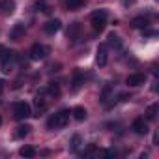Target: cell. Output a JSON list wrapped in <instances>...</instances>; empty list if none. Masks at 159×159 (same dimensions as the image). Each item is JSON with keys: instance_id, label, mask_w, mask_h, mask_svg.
Masks as SVG:
<instances>
[{"instance_id": "12", "label": "cell", "mask_w": 159, "mask_h": 159, "mask_svg": "<svg viewBox=\"0 0 159 159\" xmlns=\"http://www.w3.org/2000/svg\"><path fill=\"white\" fill-rule=\"evenodd\" d=\"M79 34H81V23H73V25H69V28H67V39L77 41Z\"/></svg>"}, {"instance_id": "24", "label": "cell", "mask_w": 159, "mask_h": 159, "mask_svg": "<svg viewBox=\"0 0 159 159\" xmlns=\"http://www.w3.org/2000/svg\"><path fill=\"white\" fill-rule=\"evenodd\" d=\"M36 8H38V10H41V11H47V13L51 11V10H49V6H47V0H36Z\"/></svg>"}, {"instance_id": "2", "label": "cell", "mask_w": 159, "mask_h": 159, "mask_svg": "<svg viewBox=\"0 0 159 159\" xmlns=\"http://www.w3.org/2000/svg\"><path fill=\"white\" fill-rule=\"evenodd\" d=\"M90 23H92V28L96 32H103L105 26H107V10H98L90 15Z\"/></svg>"}, {"instance_id": "25", "label": "cell", "mask_w": 159, "mask_h": 159, "mask_svg": "<svg viewBox=\"0 0 159 159\" xmlns=\"http://www.w3.org/2000/svg\"><path fill=\"white\" fill-rule=\"evenodd\" d=\"M79 144H81V137L75 135V137H73V140H71V152H75V150L79 148Z\"/></svg>"}, {"instance_id": "23", "label": "cell", "mask_w": 159, "mask_h": 159, "mask_svg": "<svg viewBox=\"0 0 159 159\" xmlns=\"http://www.w3.org/2000/svg\"><path fill=\"white\" fill-rule=\"evenodd\" d=\"M19 153H21L23 157H34V155H36V150H34L32 146H23V148L19 150Z\"/></svg>"}, {"instance_id": "5", "label": "cell", "mask_w": 159, "mask_h": 159, "mask_svg": "<svg viewBox=\"0 0 159 159\" xmlns=\"http://www.w3.org/2000/svg\"><path fill=\"white\" fill-rule=\"evenodd\" d=\"M47 54H49V47L41 45V43H34L28 51L30 60H43V58H47Z\"/></svg>"}, {"instance_id": "9", "label": "cell", "mask_w": 159, "mask_h": 159, "mask_svg": "<svg viewBox=\"0 0 159 159\" xmlns=\"http://www.w3.org/2000/svg\"><path fill=\"white\" fill-rule=\"evenodd\" d=\"M144 81H146L144 73H133L125 79V84L127 86H140V84H144Z\"/></svg>"}, {"instance_id": "16", "label": "cell", "mask_w": 159, "mask_h": 159, "mask_svg": "<svg viewBox=\"0 0 159 159\" xmlns=\"http://www.w3.org/2000/svg\"><path fill=\"white\" fill-rule=\"evenodd\" d=\"M96 155H101V152L98 150L96 144H88V146L83 150V157H96Z\"/></svg>"}, {"instance_id": "14", "label": "cell", "mask_w": 159, "mask_h": 159, "mask_svg": "<svg viewBox=\"0 0 159 159\" xmlns=\"http://www.w3.org/2000/svg\"><path fill=\"white\" fill-rule=\"evenodd\" d=\"M148 25H150V19L144 17V15H139V17H135V19L131 21V26H133V28H146Z\"/></svg>"}, {"instance_id": "28", "label": "cell", "mask_w": 159, "mask_h": 159, "mask_svg": "<svg viewBox=\"0 0 159 159\" xmlns=\"http://www.w3.org/2000/svg\"><path fill=\"white\" fill-rule=\"evenodd\" d=\"M0 125H2V118H0Z\"/></svg>"}, {"instance_id": "8", "label": "cell", "mask_w": 159, "mask_h": 159, "mask_svg": "<svg viewBox=\"0 0 159 159\" xmlns=\"http://www.w3.org/2000/svg\"><path fill=\"white\" fill-rule=\"evenodd\" d=\"M109 49H107V45L105 43H101L99 47H98V51H96V62H98V66H105L107 64V60H109Z\"/></svg>"}, {"instance_id": "1", "label": "cell", "mask_w": 159, "mask_h": 159, "mask_svg": "<svg viewBox=\"0 0 159 159\" xmlns=\"http://www.w3.org/2000/svg\"><path fill=\"white\" fill-rule=\"evenodd\" d=\"M69 116H71V111H69V109H62V111H58L56 114H52V116L47 120V127L52 129V131H54V129H62V127L67 125Z\"/></svg>"}, {"instance_id": "18", "label": "cell", "mask_w": 159, "mask_h": 159, "mask_svg": "<svg viewBox=\"0 0 159 159\" xmlns=\"http://www.w3.org/2000/svg\"><path fill=\"white\" fill-rule=\"evenodd\" d=\"M66 6H67L69 11H77V10H81L84 6V0H67Z\"/></svg>"}, {"instance_id": "11", "label": "cell", "mask_w": 159, "mask_h": 159, "mask_svg": "<svg viewBox=\"0 0 159 159\" xmlns=\"http://www.w3.org/2000/svg\"><path fill=\"white\" fill-rule=\"evenodd\" d=\"M23 36H25V25H23V23L13 25V28H11V32H10V38H11L13 41H19Z\"/></svg>"}, {"instance_id": "22", "label": "cell", "mask_w": 159, "mask_h": 159, "mask_svg": "<svg viewBox=\"0 0 159 159\" xmlns=\"http://www.w3.org/2000/svg\"><path fill=\"white\" fill-rule=\"evenodd\" d=\"M109 45L114 47V49H120V47H122V39L112 32V34H109Z\"/></svg>"}, {"instance_id": "27", "label": "cell", "mask_w": 159, "mask_h": 159, "mask_svg": "<svg viewBox=\"0 0 159 159\" xmlns=\"http://www.w3.org/2000/svg\"><path fill=\"white\" fill-rule=\"evenodd\" d=\"M2 92H4V81L0 79V96H2Z\"/></svg>"}, {"instance_id": "26", "label": "cell", "mask_w": 159, "mask_h": 159, "mask_svg": "<svg viewBox=\"0 0 159 159\" xmlns=\"http://www.w3.org/2000/svg\"><path fill=\"white\" fill-rule=\"evenodd\" d=\"M101 155H105V157H116V152L114 150H105V152H101Z\"/></svg>"}, {"instance_id": "13", "label": "cell", "mask_w": 159, "mask_h": 159, "mask_svg": "<svg viewBox=\"0 0 159 159\" xmlns=\"http://www.w3.org/2000/svg\"><path fill=\"white\" fill-rule=\"evenodd\" d=\"M0 10H2L4 15H11L15 11V2L13 0H2V2H0Z\"/></svg>"}, {"instance_id": "15", "label": "cell", "mask_w": 159, "mask_h": 159, "mask_svg": "<svg viewBox=\"0 0 159 159\" xmlns=\"http://www.w3.org/2000/svg\"><path fill=\"white\" fill-rule=\"evenodd\" d=\"M49 98H60V84L58 83H49V86L45 88Z\"/></svg>"}, {"instance_id": "3", "label": "cell", "mask_w": 159, "mask_h": 159, "mask_svg": "<svg viewBox=\"0 0 159 159\" xmlns=\"http://www.w3.org/2000/svg\"><path fill=\"white\" fill-rule=\"evenodd\" d=\"M17 52H13V51H2V54H0V62H2V71L4 73H10L11 71V67L15 66V62H17Z\"/></svg>"}, {"instance_id": "19", "label": "cell", "mask_w": 159, "mask_h": 159, "mask_svg": "<svg viewBox=\"0 0 159 159\" xmlns=\"http://www.w3.org/2000/svg\"><path fill=\"white\" fill-rule=\"evenodd\" d=\"M83 83H84V77H83L81 69H75L73 71V88H79Z\"/></svg>"}, {"instance_id": "4", "label": "cell", "mask_w": 159, "mask_h": 159, "mask_svg": "<svg viewBox=\"0 0 159 159\" xmlns=\"http://www.w3.org/2000/svg\"><path fill=\"white\" fill-rule=\"evenodd\" d=\"M13 116H15L17 120H26V118H30V116H32V109H30V105H28L26 101H19V103H15V107H13Z\"/></svg>"}, {"instance_id": "20", "label": "cell", "mask_w": 159, "mask_h": 159, "mask_svg": "<svg viewBox=\"0 0 159 159\" xmlns=\"http://www.w3.org/2000/svg\"><path fill=\"white\" fill-rule=\"evenodd\" d=\"M157 111H159V107H157L155 103H153V105H150V107L146 109V120H150V122H152V120H155V118H157Z\"/></svg>"}, {"instance_id": "17", "label": "cell", "mask_w": 159, "mask_h": 159, "mask_svg": "<svg viewBox=\"0 0 159 159\" xmlns=\"http://www.w3.org/2000/svg\"><path fill=\"white\" fill-rule=\"evenodd\" d=\"M71 114H73V118H75L77 122H83V120L86 118V109H84V107H75V109L71 111Z\"/></svg>"}, {"instance_id": "6", "label": "cell", "mask_w": 159, "mask_h": 159, "mask_svg": "<svg viewBox=\"0 0 159 159\" xmlns=\"http://www.w3.org/2000/svg\"><path fill=\"white\" fill-rule=\"evenodd\" d=\"M47 98H49V96H47L45 90H39V92L36 94V98H34V105H36L38 112L47 111V107H49V99H47Z\"/></svg>"}, {"instance_id": "10", "label": "cell", "mask_w": 159, "mask_h": 159, "mask_svg": "<svg viewBox=\"0 0 159 159\" xmlns=\"http://www.w3.org/2000/svg\"><path fill=\"white\" fill-rule=\"evenodd\" d=\"M60 28H62V23H60L58 19H51V21H47V23H45V26H43L45 34H49V36L56 34V32H58Z\"/></svg>"}, {"instance_id": "7", "label": "cell", "mask_w": 159, "mask_h": 159, "mask_svg": "<svg viewBox=\"0 0 159 159\" xmlns=\"http://www.w3.org/2000/svg\"><path fill=\"white\" fill-rule=\"evenodd\" d=\"M131 129L137 133V135H146L148 133V120H144V118H137V120H133V124H131Z\"/></svg>"}, {"instance_id": "21", "label": "cell", "mask_w": 159, "mask_h": 159, "mask_svg": "<svg viewBox=\"0 0 159 159\" xmlns=\"http://www.w3.org/2000/svg\"><path fill=\"white\" fill-rule=\"evenodd\" d=\"M30 129H32V127H30L28 124H23V125H19V127H17L15 137H17V139H23V137H26V135L30 133Z\"/></svg>"}]
</instances>
